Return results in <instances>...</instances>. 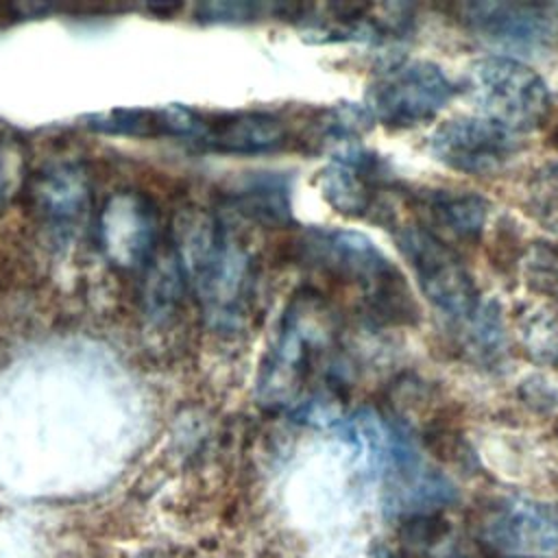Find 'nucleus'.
<instances>
[{
	"label": "nucleus",
	"instance_id": "1",
	"mask_svg": "<svg viewBox=\"0 0 558 558\" xmlns=\"http://www.w3.org/2000/svg\"><path fill=\"white\" fill-rule=\"evenodd\" d=\"M174 255L211 325L238 323L251 290L253 264L235 233L218 216L192 209L177 222Z\"/></svg>",
	"mask_w": 558,
	"mask_h": 558
},
{
	"label": "nucleus",
	"instance_id": "2",
	"mask_svg": "<svg viewBox=\"0 0 558 558\" xmlns=\"http://www.w3.org/2000/svg\"><path fill=\"white\" fill-rule=\"evenodd\" d=\"M331 349L333 336L323 305L307 294L294 299L259 371L257 395L262 403L286 405L294 401L318 368L331 364Z\"/></svg>",
	"mask_w": 558,
	"mask_h": 558
},
{
	"label": "nucleus",
	"instance_id": "3",
	"mask_svg": "<svg viewBox=\"0 0 558 558\" xmlns=\"http://www.w3.org/2000/svg\"><path fill=\"white\" fill-rule=\"evenodd\" d=\"M305 259L318 270L357 286L379 314H410L412 299L403 277L386 255L357 231L312 229L305 233Z\"/></svg>",
	"mask_w": 558,
	"mask_h": 558
},
{
	"label": "nucleus",
	"instance_id": "4",
	"mask_svg": "<svg viewBox=\"0 0 558 558\" xmlns=\"http://www.w3.org/2000/svg\"><path fill=\"white\" fill-rule=\"evenodd\" d=\"M397 244L427 299L449 318L471 323L477 333L490 320L462 259L434 231L421 225L397 229Z\"/></svg>",
	"mask_w": 558,
	"mask_h": 558
},
{
	"label": "nucleus",
	"instance_id": "5",
	"mask_svg": "<svg viewBox=\"0 0 558 558\" xmlns=\"http://www.w3.org/2000/svg\"><path fill=\"white\" fill-rule=\"evenodd\" d=\"M456 92V83L436 63L405 59L375 74L364 109L386 126L408 129L436 118Z\"/></svg>",
	"mask_w": 558,
	"mask_h": 558
},
{
	"label": "nucleus",
	"instance_id": "6",
	"mask_svg": "<svg viewBox=\"0 0 558 558\" xmlns=\"http://www.w3.org/2000/svg\"><path fill=\"white\" fill-rule=\"evenodd\" d=\"M471 89L486 118L510 131L541 124L549 111L545 81L510 57H486L471 65Z\"/></svg>",
	"mask_w": 558,
	"mask_h": 558
},
{
	"label": "nucleus",
	"instance_id": "7",
	"mask_svg": "<svg viewBox=\"0 0 558 558\" xmlns=\"http://www.w3.org/2000/svg\"><path fill=\"white\" fill-rule=\"evenodd\" d=\"M102 255L120 270L146 268L159 253V214L155 203L135 190L107 196L96 216Z\"/></svg>",
	"mask_w": 558,
	"mask_h": 558
},
{
	"label": "nucleus",
	"instance_id": "8",
	"mask_svg": "<svg viewBox=\"0 0 558 558\" xmlns=\"http://www.w3.org/2000/svg\"><path fill=\"white\" fill-rule=\"evenodd\" d=\"M427 148L451 170L493 174L517 155L519 142L514 131L486 116H458L432 131Z\"/></svg>",
	"mask_w": 558,
	"mask_h": 558
},
{
	"label": "nucleus",
	"instance_id": "9",
	"mask_svg": "<svg viewBox=\"0 0 558 558\" xmlns=\"http://www.w3.org/2000/svg\"><path fill=\"white\" fill-rule=\"evenodd\" d=\"M283 122L268 111L203 113L198 111L192 144L229 155L272 153L286 146Z\"/></svg>",
	"mask_w": 558,
	"mask_h": 558
},
{
	"label": "nucleus",
	"instance_id": "10",
	"mask_svg": "<svg viewBox=\"0 0 558 558\" xmlns=\"http://www.w3.org/2000/svg\"><path fill=\"white\" fill-rule=\"evenodd\" d=\"M482 536L495 549L519 558H538L558 549V519L532 501L499 504L484 521Z\"/></svg>",
	"mask_w": 558,
	"mask_h": 558
},
{
	"label": "nucleus",
	"instance_id": "11",
	"mask_svg": "<svg viewBox=\"0 0 558 558\" xmlns=\"http://www.w3.org/2000/svg\"><path fill=\"white\" fill-rule=\"evenodd\" d=\"M33 203L50 227H74L92 203L89 172L76 161L44 166L33 181Z\"/></svg>",
	"mask_w": 558,
	"mask_h": 558
},
{
	"label": "nucleus",
	"instance_id": "12",
	"mask_svg": "<svg viewBox=\"0 0 558 558\" xmlns=\"http://www.w3.org/2000/svg\"><path fill=\"white\" fill-rule=\"evenodd\" d=\"M460 20L482 37L508 46H538L549 39L551 22L541 7L508 2H469Z\"/></svg>",
	"mask_w": 558,
	"mask_h": 558
},
{
	"label": "nucleus",
	"instance_id": "13",
	"mask_svg": "<svg viewBox=\"0 0 558 558\" xmlns=\"http://www.w3.org/2000/svg\"><path fill=\"white\" fill-rule=\"evenodd\" d=\"M379 163L373 153L347 148L320 172V194L340 214L364 216L375 207Z\"/></svg>",
	"mask_w": 558,
	"mask_h": 558
},
{
	"label": "nucleus",
	"instance_id": "14",
	"mask_svg": "<svg viewBox=\"0 0 558 558\" xmlns=\"http://www.w3.org/2000/svg\"><path fill=\"white\" fill-rule=\"evenodd\" d=\"M486 201L469 192H434L427 194V211L432 220L458 238H477L486 222Z\"/></svg>",
	"mask_w": 558,
	"mask_h": 558
},
{
	"label": "nucleus",
	"instance_id": "15",
	"mask_svg": "<svg viewBox=\"0 0 558 558\" xmlns=\"http://www.w3.org/2000/svg\"><path fill=\"white\" fill-rule=\"evenodd\" d=\"M235 207L264 222H279L288 218V198H286V187L277 179H255L244 183L242 187L235 190L233 194Z\"/></svg>",
	"mask_w": 558,
	"mask_h": 558
},
{
	"label": "nucleus",
	"instance_id": "16",
	"mask_svg": "<svg viewBox=\"0 0 558 558\" xmlns=\"http://www.w3.org/2000/svg\"><path fill=\"white\" fill-rule=\"evenodd\" d=\"M28 155L24 142L0 129V211L17 196L26 183Z\"/></svg>",
	"mask_w": 558,
	"mask_h": 558
},
{
	"label": "nucleus",
	"instance_id": "17",
	"mask_svg": "<svg viewBox=\"0 0 558 558\" xmlns=\"http://www.w3.org/2000/svg\"><path fill=\"white\" fill-rule=\"evenodd\" d=\"M510 558H519V556H510Z\"/></svg>",
	"mask_w": 558,
	"mask_h": 558
}]
</instances>
